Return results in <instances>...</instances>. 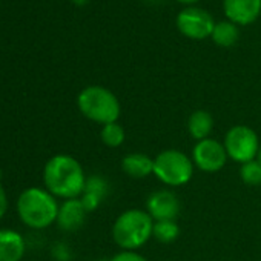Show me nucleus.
<instances>
[{"label": "nucleus", "mask_w": 261, "mask_h": 261, "mask_svg": "<svg viewBox=\"0 0 261 261\" xmlns=\"http://www.w3.org/2000/svg\"><path fill=\"white\" fill-rule=\"evenodd\" d=\"M146 212L154 221L175 220L180 214L178 197L169 189H159L146 200Z\"/></svg>", "instance_id": "9"}, {"label": "nucleus", "mask_w": 261, "mask_h": 261, "mask_svg": "<svg viewBox=\"0 0 261 261\" xmlns=\"http://www.w3.org/2000/svg\"><path fill=\"white\" fill-rule=\"evenodd\" d=\"M72 2L75 4V5H79V7H82V5H85L88 0H72Z\"/></svg>", "instance_id": "23"}, {"label": "nucleus", "mask_w": 261, "mask_h": 261, "mask_svg": "<svg viewBox=\"0 0 261 261\" xmlns=\"http://www.w3.org/2000/svg\"><path fill=\"white\" fill-rule=\"evenodd\" d=\"M177 2H180L183 5H194V4L200 2V0H177Z\"/></svg>", "instance_id": "22"}, {"label": "nucleus", "mask_w": 261, "mask_h": 261, "mask_svg": "<svg viewBox=\"0 0 261 261\" xmlns=\"http://www.w3.org/2000/svg\"><path fill=\"white\" fill-rule=\"evenodd\" d=\"M59 204L56 197L46 189H25L17 200V214L20 220L33 229H45L57 221Z\"/></svg>", "instance_id": "3"}, {"label": "nucleus", "mask_w": 261, "mask_h": 261, "mask_svg": "<svg viewBox=\"0 0 261 261\" xmlns=\"http://www.w3.org/2000/svg\"><path fill=\"white\" fill-rule=\"evenodd\" d=\"M121 171L130 178H146L154 175V159L143 152H133L121 159Z\"/></svg>", "instance_id": "12"}, {"label": "nucleus", "mask_w": 261, "mask_h": 261, "mask_svg": "<svg viewBox=\"0 0 261 261\" xmlns=\"http://www.w3.org/2000/svg\"><path fill=\"white\" fill-rule=\"evenodd\" d=\"M238 37H240L238 25H235L229 20H223V22L215 23L212 36H211L214 43L217 46H221V48L233 46L238 42Z\"/></svg>", "instance_id": "15"}, {"label": "nucleus", "mask_w": 261, "mask_h": 261, "mask_svg": "<svg viewBox=\"0 0 261 261\" xmlns=\"http://www.w3.org/2000/svg\"><path fill=\"white\" fill-rule=\"evenodd\" d=\"M109 261H149L137 250H121L115 253Z\"/></svg>", "instance_id": "20"}, {"label": "nucleus", "mask_w": 261, "mask_h": 261, "mask_svg": "<svg viewBox=\"0 0 261 261\" xmlns=\"http://www.w3.org/2000/svg\"><path fill=\"white\" fill-rule=\"evenodd\" d=\"M191 159L194 162V166L198 168L201 172L214 174L226 166L229 157L224 149V145L209 137L195 143Z\"/></svg>", "instance_id": "8"}, {"label": "nucleus", "mask_w": 261, "mask_h": 261, "mask_svg": "<svg viewBox=\"0 0 261 261\" xmlns=\"http://www.w3.org/2000/svg\"><path fill=\"white\" fill-rule=\"evenodd\" d=\"M194 168L192 159L178 149H165L154 159V175L172 188L188 185L194 175Z\"/></svg>", "instance_id": "5"}, {"label": "nucleus", "mask_w": 261, "mask_h": 261, "mask_svg": "<svg viewBox=\"0 0 261 261\" xmlns=\"http://www.w3.org/2000/svg\"><path fill=\"white\" fill-rule=\"evenodd\" d=\"M86 209L82 204L80 198H71L65 200L62 206L59 207V215H57V224L60 229L72 232L77 230L83 226L85 218H86Z\"/></svg>", "instance_id": "11"}, {"label": "nucleus", "mask_w": 261, "mask_h": 261, "mask_svg": "<svg viewBox=\"0 0 261 261\" xmlns=\"http://www.w3.org/2000/svg\"><path fill=\"white\" fill-rule=\"evenodd\" d=\"M223 145L227 152V157L238 165H244L255 160L261 146L258 134L246 124L232 126L224 136Z\"/></svg>", "instance_id": "6"}, {"label": "nucleus", "mask_w": 261, "mask_h": 261, "mask_svg": "<svg viewBox=\"0 0 261 261\" xmlns=\"http://www.w3.org/2000/svg\"><path fill=\"white\" fill-rule=\"evenodd\" d=\"M186 127H188L189 136L194 140H197V142L206 140L212 134L214 117L211 115V112H207L204 109H197L189 115Z\"/></svg>", "instance_id": "14"}, {"label": "nucleus", "mask_w": 261, "mask_h": 261, "mask_svg": "<svg viewBox=\"0 0 261 261\" xmlns=\"http://www.w3.org/2000/svg\"><path fill=\"white\" fill-rule=\"evenodd\" d=\"M240 177L247 186H261V165L256 160L241 165Z\"/></svg>", "instance_id": "19"}, {"label": "nucleus", "mask_w": 261, "mask_h": 261, "mask_svg": "<svg viewBox=\"0 0 261 261\" xmlns=\"http://www.w3.org/2000/svg\"><path fill=\"white\" fill-rule=\"evenodd\" d=\"M79 111L91 121L98 124H108L118 121L121 106L117 95L98 85L86 86L77 97Z\"/></svg>", "instance_id": "4"}, {"label": "nucleus", "mask_w": 261, "mask_h": 261, "mask_svg": "<svg viewBox=\"0 0 261 261\" xmlns=\"http://www.w3.org/2000/svg\"><path fill=\"white\" fill-rule=\"evenodd\" d=\"M180 235V226L175 223V220H163V221H154L152 229V238H155L159 243H172Z\"/></svg>", "instance_id": "17"}, {"label": "nucleus", "mask_w": 261, "mask_h": 261, "mask_svg": "<svg viewBox=\"0 0 261 261\" xmlns=\"http://www.w3.org/2000/svg\"><path fill=\"white\" fill-rule=\"evenodd\" d=\"M8 211V197H7V191L0 183V220L4 218V215Z\"/></svg>", "instance_id": "21"}, {"label": "nucleus", "mask_w": 261, "mask_h": 261, "mask_svg": "<svg viewBox=\"0 0 261 261\" xmlns=\"http://www.w3.org/2000/svg\"><path fill=\"white\" fill-rule=\"evenodd\" d=\"M23 253V237L11 229H0V261H20Z\"/></svg>", "instance_id": "13"}, {"label": "nucleus", "mask_w": 261, "mask_h": 261, "mask_svg": "<svg viewBox=\"0 0 261 261\" xmlns=\"http://www.w3.org/2000/svg\"><path fill=\"white\" fill-rule=\"evenodd\" d=\"M43 183L46 191L54 197L71 200L82 197L86 185V175L79 160L66 154H59L46 162L43 169Z\"/></svg>", "instance_id": "1"}, {"label": "nucleus", "mask_w": 261, "mask_h": 261, "mask_svg": "<svg viewBox=\"0 0 261 261\" xmlns=\"http://www.w3.org/2000/svg\"><path fill=\"white\" fill-rule=\"evenodd\" d=\"M154 220L146 209H127L112 224V240L121 250H137L152 238Z\"/></svg>", "instance_id": "2"}, {"label": "nucleus", "mask_w": 261, "mask_h": 261, "mask_svg": "<svg viewBox=\"0 0 261 261\" xmlns=\"http://www.w3.org/2000/svg\"><path fill=\"white\" fill-rule=\"evenodd\" d=\"M215 22L214 17L203 8L189 7L178 13L177 28L178 31L192 40H204L212 36Z\"/></svg>", "instance_id": "7"}, {"label": "nucleus", "mask_w": 261, "mask_h": 261, "mask_svg": "<svg viewBox=\"0 0 261 261\" xmlns=\"http://www.w3.org/2000/svg\"><path fill=\"white\" fill-rule=\"evenodd\" d=\"M100 139H101L103 145L108 148H120L126 139L124 127L118 121L103 124L101 130H100Z\"/></svg>", "instance_id": "16"}, {"label": "nucleus", "mask_w": 261, "mask_h": 261, "mask_svg": "<svg viewBox=\"0 0 261 261\" xmlns=\"http://www.w3.org/2000/svg\"><path fill=\"white\" fill-rule=\"evenodd\" d=\"M85 195H89L95 200H98L100 203L103 201V198L108 194V183L103 177L98 175H92L86 178V185H85Z\"/></svg>", "instance_id": "18"}, {"label": "nucleus", "mask_w": 261, "mask_h": 261, "mask_svg": "<svg viewBox=\"0 0 261 261\" xmlns=\"http://www.w3.org/2000/svg\"><path fill=\"white\" fill-rule=\"evenodd\" d=\"M149 2H155V0H149Z\"/></svg>", "instance_id": "25"}, {"label": "nucleus", "mask_w": 261, "mask_h": 261, "mask_svg": "<svg viewBox=\"0 0 261 261\" xmlns=\"http://www.w3.org/2000/svg\"><path fill=\"white\" fill-rule=\"evenodd\" d=\"M259 165H261V146H259V149H258V154H256V159H255Z\"/></svg>", "instance_id": "24"}, {"label": "nucleus", "mask_w": 261, "mask_h": 261, "mask_svg": "<svg viewBox=\"0 0 261 261\" xmlns=\"http://www.w3.org/2000/svg\"><path fill=\"white\" fill-rule=\"evenodd\" d=\"M223 10L229 22L250 25L261 14V0H223Z\"/></svg>", "instance_id": "10"}]
</instances>
